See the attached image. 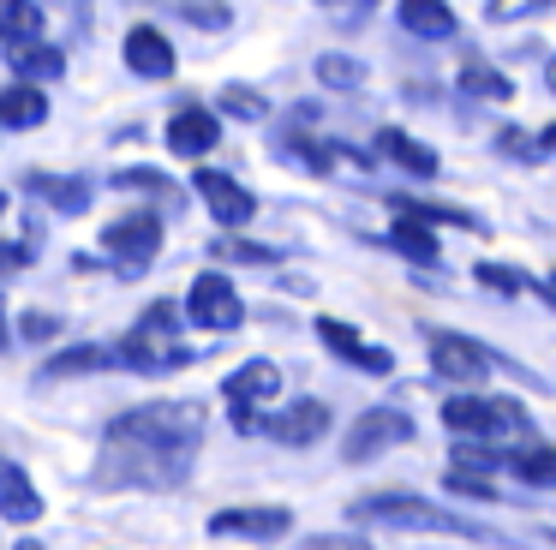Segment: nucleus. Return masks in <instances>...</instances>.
<instances>
[{
	"label": "nucleus",
	"mask_w": 556,
	"mask_h": 550,
	"mask_svg": "<svg viewBox=\"0 0 556 550\" xmlns=\"http://www.w3.org/2000/svg\"><path fill=\"white\" fill-rule=\"evenodd\" d=\"M222 258H245V263H276V251L269 246H245V239H222Z\"/></svg>",
	"instance_id": "34"
},
{
	"label": "nucleus",
	"mask_w": 556,
	"mask_h": 550,
	"mask_svg": "<svg viewBox=\"0 0 556 550\" xmlns=\"http://www.w3.org/2000/svg\"><path fill=\"white\" fill-rule=\"evenodd\" d=\"M544 78H551V90H556V60H551V66H544Z\"/></svg>",
	"instance_id": "41"
},
{
	"label": "nucleus",
	"mask_w": 556,
	"mask_h": 550,
	"mask_svg": "<svg viewBox=\"0 0 556 550\" xmlns=\"http://www.w3.org/2000/svg\"><path fill=\"white\" fill-rule=\"evenodd\" d=\"M556 7V0H484V18L491 24H515V18H532V12Z\"/></svg>",
	"instance_id": "30"
},
{
	"label": "nucleus",
	"mask_w": 556,
	"mask_h": 550,
	"mask_svg": "<svg viewBox=\"0 0 556 550\" xmlns=\"http://www.w3.org/2000/svg\"><path fill=\"white\" fill-rule=\"evenodd\" d=\"M18 335H25V341H54V335H61V317H54V311H25V317H18Z\"/></svg>",
	"instance_id": "31"
},
{
	"label": "nucleus",
	"mask_w": 556,
	"mask_h": 550,
	"mask_svg": "<svg viewBox=\"0 0 556 550\" xmlns=\"http://www.w3.org/2000/svg\"><path fill=\"white\" fill-rule=\"evenodd\" d=\"M192 186H198V198H204L210 222H222V227H245L257 215V198L233 174H222V167H198Z\"/></svg>",
	"instance_id": "9"
},
{
	"label": "nucleus",
	"mask_w": 556,
	"mask_h": 550,
	"mask_svg": "<svg viewBox=\"0 0 556 550\" xmlns=\"http://www.w3.org/2000/svg\"><path fill=\"white\" fill-rule=\"evenodd\" d=\"M66 72V54L54 42H30V48H13V78L30 84V90H42L49 78H61Z\"/></svg>",
	"instance_id": "22"
},
{
	"label": "nucleus",
	"mask_w": 556,
	"mask_h": 550,
	"mask_svg": "<svg viewBox=\"0 0 556 550\" xmlns=\"http://www.w3.org/2000/svg\"><path fill=\"white\" fill-rule=\"evenodd\" d=\"M508 473L527 478V485H539V490H551V485H556V449H544V442H527V449L508 454Z\"/></svg>",
	"instance_id": "23"
},
{
	"label": "nucleus",
	"mask_w": 556,
	"mask_h": 550,
	"mask_svg": "<svg viewBox=\"0 0 556 550\" xmlns=\"http://www.w3.org/2000/svg\"><path fill=\"white\" fill-rule=\"evenodd\" d=\"M317 341H324L329 353H341L353 371H365V377H389V371H395V353H389V347H365L359 329H348L341 317H317Z\"/></svg>",
	"instance_id": "14"
},
{
	"label": "nucleus",
	"mask_w": 556,
	"mask_h": 550,
	"mask_svg": "<svg viewBox=\"0 0 556 550\" xmlns=\"http://www.w3.org/2000/svg\"><path fill=\"white\" fill-rule=\"evenodd\" d=\"M431 371L448 383H460V395H472L496 371V353L479 341H467V335H431Z\"/></svg>",
	"instance_id": "8"
},
{
	"label": "nucleus",
	"mask_w": 556,
	"mask_h": 550,
	"mask_svg": "<svg viewBox=\"0 0 556 550\" xmlns=\"http://www.w3.org/2000/svg\"><path fill=\"white\" fill-rule=\"evenodd\" d=\"M13 341V323H7V299H0V347Z\"/></svg>",
	"instance_id": "37"
},
{
	"label": "nucleus",
	"mask_w": 556,
	"mask_h": 550,
	"mask_svg": "<svg viewBox=\"0 0 556 550\" xmlns=\"http://www.w3.org/2000/svg\"><path fill=\"white\" fill-rule=\"evenodd\" d=\"M121 60H126L132 78H150V84H168L174 66H180V60H174V42L162 30H150V24H132V30H126Z\"/></svg>",
	"instance_id": "12"
},
{
	"label": "nucleus",
	"mask_w": 556,
	"mask_h": 550,
	"mask_svg": "<svg viewBox=\"0 0 556 550\" xmlns=\"http://www.w3.org/2000/svg\"><path fill=\"white\" fill-rule=\"evenodd\" d=\"M25 191L37 203H49L54 215H85L90 210V198H97V186L90 179H78V174H25Z\"/></svg>",
	"instance_id": "15"
},
{
	"label": "nucleus",
	"mask_w": 556,
	"mask_h": 550,
	"mask_svg": "<svg viewBox=\"0 0 556 550\" xmlns=\"http://www.w3.org/2000/svg\"><path fill=\"white\" fill-rule=\"evenodd\" d=\"M0 514L13 526H37L42 521V497L30 485V473L13 461V454H0Z\"/></svg>",
	"instance_id": "16"
},
{
	"label": "nucleus",
	"mask_w": 556,
	"mask_h": 550,
	"mask_svg": "<svg viewBox=\"0 0 556 550\" xmlns=\"http://www.w3.org/2000/svg\"><path fill=\"white\" fill-rule=\"evenodd\" d=\"M479 282H484V287H496V293H520V287H527L515 270H503V263H479Z\"/></svg>",
	"instance_id": "32"
},
{
	"label": "nucleus",
	"mask_w": 556,
	"mask_h": 550,
	"mask_svg": "<svg viewBox=\"0 0 556 550\" xmlns=\"http://www.w3.org/2000/svg\"><path fill=\"white\" fill-rule=\"evenodd\" d=\"M204 442V401H150L126 407L102 430V454L90 485L102 490H174L186 485Z\"/></svg>",
	"instance_id": "1"
},
{
	"label": "nucleus",
	"mask_w": 556,
	"mask_h": 550,
	"mask_svg": "<svg viewBox=\"0 0 556 550\" xmlns=\"http://www.w3.org/2000/svg\"><path fill=\"white\" fill-rule=\"evenodd\" d=\"M216 143H222V114L216 108H198V102L174 108V120H168V150L174 155L198 162V155H210Z\"/></svg>",
	"instance_id": "13"
},
{
	"label": "nucleus",
	"mask_w": 556,
	"mask_h": 550,
	"mask_svg": "<svg viewBox=\"0 0 556 550\" xmlns=\"http://www.w3.org/2000/svg\"><path fill=\"white\" fill-rule=\"evenodd\" d=\"M324 7H341V0H324Z\"/></svg>",
	"instance_id": "44"
},
{
	"label": "nucleus",
	"mask_w": 556,
	"mask_h": 550,
	"mask_svg": "<svg viewBox=\"0 0 556 550\" xmlns=\"http://www.w3.org/2000/svg\"><path fill=\"white\" fill-rule=\"evenodd\" d=\"M317 78L329 84V90H359L365 84V66L353 54H317Z\"/></svg>",
	"instance_id": "27"
},
{
	"label": "nucleus",
	"mask_w": 556,
	"mask_h": 550,
	"mask_svg": "<svg viewBox=\"0 0 556 550\" xmlns=\"http://www.w3.org/2000/svg\"><path fill=\"white\" fill-rule=\"evenodd\" d=\"M102 365H114V353H109V347H97V341H85V347L54 353L49 365H42V377H85V371H102Z\"/></svg>",
	"instance_id": "24"
},
{
	"label": "nucleus",
	"mask_w": 556,
	"mask_h": 550,
	"mask_svg": "<svg viewBox=\"0 0 556 550\" xmlns=\"http://www.w3.org/2000/svg\"><path fill=\"white\" fill-rule=\"evenodd\" d=\"M25 263H30V239H13V246L0 239V275H18Z\"/></svg>",
	"instance_id": "35"
},
{
	"label": "nucleus",
	"mask_w": 556,
	"mask_h": 550,
	"mask_svg": "<svg viewBox=\"0 0 556 550\" xmlns=\"http://www.w3.org/2000/svg\"><path fill=\"white\" fill-rule=\"evenodd\" d=\"M7 210H13V203H7V191H0V222H7Z\"/></svg>",
	"instance_id": "42"
},
{
	"label": "nucleus",
	"mask_w": 556,
	"mask_h": 550,
	"mask_svg": "<svg viewBox=\"0 0 556 550\" xmlns=\"http://www.w3.org/2000/svg\"><path fill=\"white\" fill-rule=\"evenodd\" d=\"M222 395H228V407H264L281 395V371L269 365V359H245L240 371H228V383H222Z\"/></svg>",
	"instance_id": "17"
},
{
	"label": "nucleus",
	"mask_w": 556,
	"mask_h": 550,
	"mask_svg": "<svg viewBox=\"0 0 556 550\" xmlns=\"http://www.w3.org/2000/svg\"><path fill=\"white\" fill-rule=\"evenodd\" d=\"M448 490H455V497H484V502L496 497V485H484L479 473H455V466H448Z\"/></svg>",
	"instance_id": "33"
},
{
	"label": "nucleus",
	"mask_w": 556,
	"mask_h": 550,
	"mask_svg": "<svg viewBox=\"0 0 556 550\" xmlns=\"http://www.w3.org/2000/svg\"><path fill=\"white\" fill-rule=\"evenodd\" d=\"M377 150H383L389 162H401L413 179H437V150H431V143H419V138H407V132L383 126V132H377Z\"/></svg>",
	"instance_id": "19"
},
{
	"label": "nucleus",
	"mask_w": 556,
	"mask_h": 550,
	"mask_svg": "<svg viewBox=\"0 0 556 550\" xmlns=\"http://www.w3.org/2000/svg\"><path fill=\"white\" fill-rule=\"evenodd\" d=\"M0 42H7V54L42 42V7L37 0H0Z\"/></svg>",
	"instance_id": "21"
},
{
	"label": "nucleus",
	"mask_w": 556,
	"mask_h": 550,
	"mask_svg": "<svg viewBox=\"0 0 556 550\" xmlns=\"http://www.w3.org/2000/svg\"><path fill=\"white\" fill-rule=\"evenodd\" d=\"M186 323H198L204 335H228L245 323V299L240 287L228 282L222 270H204L192 287H186Z\"/></svg>",
	"instance_id": "6"
},
{
	"label": "nucleus",
	"mask_w": 556,
	"mask_h": 550,
	"mask_svg": "<svg viewBox=\"0 0 556 550\" xmlns=\"http://www.w3.org/2000/svg\"><path fill=\"white\" fill-rule=\"evenodd\" d=\"M13 550H42V545H37V538H18V545H13Z\"/></svg>",
	"instance_id": "39"
},
{
	"label": "nucleus",
	"mask_w": 556,
	"mask_h": 550,
	"mask_svg": "<svg viewBox=\"0 0 556 550\" xmlns=\"http://www.w3.org/2000/svg\"><path fill=\"white\" fill-rule=\"evenodd\" d=\"M348 514H353L359 526H395V533H448V538H484L472 521H460V514L437 509V502H425V497H407V490H377V497H359Z\"/></svg>",
	"instance_id": "3"
},
{
	"label": "nucleus",
	"mask_w": 556,
	"mask_h": 550,
	"mask_svg": "<svg viewBox=\"0 0 556 550\" xmlns=\"http://www.w3.org/2000/svg\"><path fill=\"white\" fill-rule=\"evenodd\" d=\"M551 299H556V270H551Z\"/></svg>",
	"instance_id": "43"
},
{
	"label": "nucleus",
	"mask_w": 556,
	"mask_h": 550,
	"mask_svg": "<svg viewBox=\"0 0 556 550\" xmlns=\"http://www.w3.org/2000/svg\"><path fill=\"white\" fill-rule=\"evenodd\" d=\"M443 425L455 430V442H520L527 449L532 437L527 413L515 401H496V395H448Z\"/></svg>",
	"instance_id": "4"
},
{
	"label": "nucleus",
	"mask_w": 556,
	"mask_h": 550,
	"mask_svg": "<svg viewBox=\"0 0 556 550\" xmlns=\"http://www.w3.org/2000/svg\"><path fill=\"white\" fill-rule=\"evenodd\" d=\"M401 442H413V413H401V407H365L348 425V437H341V461L365 466V461H377V454L401 449Z\"/></svg>",
	"instance_id": "5"
},
{
	"label": "nucleus",
	"mask_w": 556,
	"mask_h": 550,
	"mask_svg": "<svg viewBox=\"0 0 556 550\" xmlns=\"http://www.w3.org/2000/svg\"><path fill=\"white\" fill-rule=\"evenodd\" d=\"M174 329H180V305H174V299H156V305H150L144 317H138L132 329H126L121 341L109 347L114 365H121V371H138V377H156V371H180L192 353H186V347L174 341Z\"/></svg>",
	"instance_id": "2"
},
{
	"label": "nucleus",
	"mask_w": 556,
	"mask_h": 550,
	"mask_svg": "<svg viewBox=\"0 0 556 550\" xmlns=\"http://www.w3.org/2000/svg\"><path fill=\"white\" fill-rule=\"evenodd\" d=\"M377 7V0H353V12H371Z\"/></svg>",
	"instance_id": "40"
},
{
	"label": "nucleus",
	"mask_w": 556,
	"mask_h": 550,
	"mask_svg": "<svg viewBox=\"0 0 556 550\" xmlns=\"http://www.w3.org/2000/svg\"><path fill=\"white\" fill-rule=\"evenodd\" d=\"M544 150H551V155H556V126H544Z\"/></svg>",
	"instance_id": "38"
},
{
	"label": "nucleus",
	"mask_w": 556,
	"mask_h": 550,
	"mask_svg": "<svg viewBox=\"0 0 556 550\" xmlns=\"http://www.w3.org/2000/svg\"><path fill=\"white\" fill-rule=\"evenodd\" d=\"M300 550H371V545H359V538H341V533H329V538H305Z\"/></svg>",
	"instance_id": "36"
},
{
	"label": "nucleus",
	"mask_w": 556,
	"mask_h": 550,
	"mask_svg": "<svg viewBox=\"0 0 556 550\" xmlns=\"http://www.w3.org/2000/svg\"><path fill=\"white\" fill-rule=\"evenodd\" d=\"M460 90L484 96V102H508V96H515V78H503V72H491L484 60H472V66H460Z\"/></svg>",
	"instance_id": "25"
},
{
	"label": "nucleus",
	"mask_w": 556,
	"mask_h": 550,
	"mask_svg": "<svg viewBox=\"0 0 556 550\" xmlns=\"http://www.w3.org/2000/svg\"><path fill=\"white\" fill-rule=\"evenodd\" d=\"M264 430L281 442V449H312V442L329 437V407L317 401V395H305V401H293V407H281V413H269Z\"/></svg>",
	"instance_id": "11"
},
{
	"label": "nucleus",
	"mask_w": 556,
	"mask_h": 550,
	"mask_svg": "<svg viewBox=\"0 0 556 550\" xmlns=\"http://www.w3.org/2000/svg\"><path fill=\"white\" fill-rule=\"evenodd\" d=\"M389 239H395V251H407L413 263H437V239L425 222H413V215H401L395 227H389Z\"/></svg>",
	"instance_id": "26"
},
{
	"label": "nucleus",
	"mask_w": 556,
	"mask_h": 550,
	"mask_svg": "<svg viewBox=\"0 0 556 550\" xmlns=\"http://www.w3.org/2000/svg\"><path fill=\"white\" fill-rule=\"evenodd\" d=\"M222 114L228 120H269V102L257 90H245V84H228L222 90Z\"/></svg>",
	"instance_id": "28"
},
{
	"label": "nucleus",
	"mask_w": 556,
	"mask_h": 550,
	"mask_svg": "<svg viewBox=\"0 0 556 550\" xmlns=\"http://www.w3.org/2000/svg\"><path fill=\"white\" fill-rule=\"evenodd\" d=\"M210 533L216 538H288L293 533V509H276V502H252V509H216L210 514Z\"/></svg>",
	"instance_id": "10"
},
{
	"label": "nucleus",
	"mask_w": 556,
	"mask_h": 550,
	"mask_svg": "<svg viewBox=\"0 0 556 550\" xmlns=\"http://www.w3.org/2000/svg\"><path fill=\"white\" fill-rule=\"evenodd\" d=\"M174 12L192 18V24H204V30H228V24H233L228 0H174Z\"/></svg>",
	"instance_id": "29"
},
{
	"label": "nucleus",
	"mask_w": 556,
	"mask_h": 550,
	"mask_svg": "<svg viewBox=\"0 0 556 550\" xmlns=\"http://www.w3.org/2000/svg\"><path fill=\"white\" fill-rule=\"evenodd\" d=\"M156 251H162V215L138 210V215H121V222L102 227V258L121 263V275L150 270V263H156Z\"/></svg>",
	"instance_id": "7"
},
{
	"label": "nucleus",
	"mask_w": 556,
	"mask_h": 550,
	"mask_svg": "<svg viewBox=\"0 0 556 550\" xmlns=\"http://www.w3.org/2000/svg\"><path fill=\"white\" fill-rule=\"evenodd\" d=\"M401 30L425 36V42H448L455 12H448V0H401Z\"/></svg>",
	"instance_id": "20"
},
{
	"label": "nucleus",
	"mask_w": 556,
	"mask_h": 550,
	"mask_svg": "<svg viewBox=\"0 0 556 550\" xmlns=\"http://www.w3.org/2000/svg\"><path fill=\"white\" fill-rule=\"evenodd\" d=\"M49 120V96L30 84H0V126L7 132H37Z\"/></svg>",
	"instance_id": "18"
}]
</instances>
